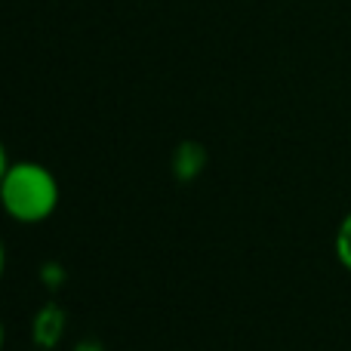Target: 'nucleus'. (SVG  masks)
I'll use <instances>...</instances> for the list:
<instances>
[{"mask_svg":"<svg viewBox=\"0 0 351 351\" xmlns=\"http://www.w3.org/2000/svg\"><path fill=\"white\" fill-rule=\"evenodd\" d=\"M0 200L10 219L25 225L43 222L59 206V182L43 164L34 160H19L3 167L0 179Z\"/></svg>","mask_w":351,"mask_h":351,"instance_id":"nucleus-1","label":"nucleus"},{"mask_svg":"<svg viewBox=\"0 0 351 351\" xmlns=\"http://www.w3.org/2000/svg\"><path fill=\"white\" fill-rule=\"evenodd\" d=\"M173 167H176V173H179L182 179H191V176H197L200 167H204V148L194 145V142H185V145L176 152Z\"/></svg>","mask_w":351,"mask_h":351,"instance_id":"nucleus-2","label":"nucleus"},{"mask_svg":"<svg viewBox=\"0 0 351 351\" xmlns=\"http://www.w3.org/2000/svg\"><path fill=\"white\" fill-rule=\"evenodd\" d=\"M34 330H37L34 339L40 342V346H53V342L59 339V333H62V315L56 308H43L40 321H37Z\"/></svg>","mask_w":351,"mask_h":351,"instance_id":"nucleus-3","label":"nucleus"},{"mask_svg":"<svg viewBox=\"0 0 351 351\" xmlns=\"http://www.w3.org/2000/svg\"><path fill=\"white\" fill-rule=\"evenodd\" d=\"M336 259L351 271V213L339 222V228H336Z\"/></svg>","mask_w":351,"mask_h":351,"instance_id":"nucleus-4","label":"nucleus"},{"mask_svg":"<svg viewBox=\"0 0 351 351\" xmlns=\"http://www.w3.org/2000/svg\"><path fill=\"white\" fill-rule=\"evenodd\" d=\"M74 351H102V348H99V346H93V342H80V346L74 348Z\"/></svg>","mask_w":351,"mask_h":351,"instance_id":"nucleus-5","label":"nucleus"}]
</instances>
